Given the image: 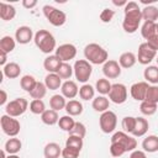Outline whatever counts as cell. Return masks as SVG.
I'll return each mask as SVG.
<instances>
[{
  "instance_id": "obj_1",
  "label": "cell",
  "mask_w": 158,
  "mask_h": 158,
  "mask_svg": "<svg viewBox=\"0 0 158 158\" xmlns=\"http://www.w3.org/2000/svg\"><path fill=\"white\" fill-rule=\"evenodd\" d=\"M122 28L127 33H135L142 22V10L136 1H128L123 7Z\"/></svg>"
},
{
  "instance_id": "obj_2",
  "label": "cell",
  "mask_w": 158,
  "mask_h": 158,
  "mask_svg": "<svg viewBox=\"0 0 158 158\" xmlns=\"http://www.w3.org/2000/svg\"><path fill=\"white\" fill-rule=\"evenodd\" d=\"M33 42H35L36 47L42 53H46V54H51L53 51L57 49V47H56V38L47 30H38L35 33Z\"/></svg>"
},
{
  "instance_id": "obj_3",
  "label": "cell",
  "mask_w": 158,
  "mask_h": 158,
  "mask_svg": "<svg viewBox=\"0 0 158 158\" xmlns=\"http://www.w3.org/2000/svg\"><path fill=\"white\" fill-rule=\"evenodd\" d=\"M84 57L91 64H104L109 58V53L102 46L89 43L84 48Z\"/></svg>"
},
{
  "instance_id": "obj_4",
  "label": "cell",
  "mask_w": 158,
  "mask_h": 158,
  "mask_svg": "<svg viewBox=\"0 0 158 158\" xmlns=\"http://www.w3.org/2000/svg\"><path fill=\"white\" fill-rule=\"evenodd\" d=\"M42 11H43V15L46 16V19L48 20V22L52 26L59 27V26H63L67 21V15L62 10H59V9H57L52 5H44L42 7Z\"/></svg>"
},
{
  "instance_id": "obj_5",
  "label": "cell",
  "mask_w": 158,
  "mask_h": 158,
  "mask_svg": "<svg viewBox=\"0 0 158 158\" xmlns=\"http://www.w3.org/2000/svg\"><path fill=\"white\" fill-rule=\"evenodd\" d=\"M73 70H74L75 79L83 84H86V81L91 77L93 67H91V63H89L86 59H78L73 65Z\"/></svg>"
},
{
  "instance_id": "obj_6",
  "label": "cell",
  "mask_w": 158,
  "mask_h": 158,
  "mask_svg": "<svg viewBox=\"0 0 158 158\" xmlns=\"http://www.w3.org/2000/svg\"><path fill=\"white\" fill-rule=\"evenodd\" d=\"M28 109V101L25 98H16L11 101H9L5 106L6 115L11 117H19Z\"/></svg>"
},
{
  "instance_id": "obj_7",
  "label": "cell",
  "mask_w": 158,
  "mask_h": 158,
  "mask_svg": "<svg viewBox=\"0 0 158 158\" xmlns=\"http://www.w3.org/2000/svg\"><path fill=\"white\" fill-rule=\"evenodd\" d=\"M111 143H118L125 148L126 152H132L137 147V141L133 136H130L128 133L123 131H117L111 137Z\"/></svg>"
},
{
  "instance_id": "obj_8",
  "label": "cell",
  "mask_w": 158,
  "mask_h": 158,
  "mask_svg": "<svg viewBox=\"0 0 158 158\" xmlns=\"http://www.w3.org/2000/svg\"><path fill=\"white\" fill-rule=\"evenodd\" d=\"M0 125H1L2 132L5 135H7L9 137H16L21 128L19 120H16L15 117H11L6 114L0 117Z\"/></svg>"
},
{
  "instance_id": "obj_9",
  "label": "cell",
  "mask_w": 158,
  "mask_h": 158,
  "mask_svg": "<svg viewBox=\"0 0 158 158\" xmlns=\"http://www.w3.org/2000/svg\"><path fill=\"white\" fill-rule=\"evenodd\" d=\"M99 125H100V130L104 133H111L115 131L116 125H117V116L114 111H105L100 115L99 118Z\"/></svg>"
},
{
  "instance_id": "obj_10",
  "label": "cell",
  "mask_w": 158,
  "mask_h": 158,
  "mask_svg": "<svg viewBox=\"0 0 158 158\" xmlns=\"http://www.w3.org/2000/svg\"><path fill=\"white\" fill-rule=\"evenodd\" d=\"M109 100L114 104H123L127 100V88L122 83H115L111 85V90L109 93Z\"/></svg>"
},
{
  "instance_id": "obj_11",
  "label": "cell",
  "mask_w": 158,
  "mask_h": 158,
  "mask_svg": "<svg viewBox=\"0 0 158 158\" xmlns=\"http://www.w3.org/2000/svg\"><path fill=\"white\" fill-rule=\"evenodd\" d=\"M157 57V51L152 48L147 42H143L138 46V53H137V60L138 63L147 65L149 64L154 58Z\"/></svg>"
},
{
  "instance_id": "obj_12",
  "label": "cell",
  "mask_w": 158,
  "mask_h": 158,
  "mask_svg": "<svg viewBox=\"0 0 158 158\" xmlns=\"http://www.w3.org/2000/svg\"><path fill=\"white\" fill-rule=\"evenodd\" d=\"M56 56L62 62H69L70 59H74L77 56V47L72 43H63L56 49Z\"/></svg>"
},
{
  "instance_id": "obj_13",
  "label": "cell",
  "mask_w": 158,
  "mask_h": 158,
  "mask_svg": "<svg viewBox=\"0 0 158 158\" xmlns=\"http://www.w3.org/2000/svg\"><path fill=\"white\" fill-rule=\"evenodd\" d=\"M102 73L106 77V79H116L121 75V67L117 60L107 59L102 64Z\"/></svg>"
},
{
  "instance_id": "obj_14",
  "label": "cell",
  "mask_w": 158,
  "mask_h": 158,
  "mask_svg": "<svg viewBox=\"0 0 158 158\" xmlns=\"http://www.w3.org/2000/svg\"><path fill=\"white\" fill-rule=\"evenodd\" d=\"M35 38L33 31L30 26H20L15 32V40L20 44H27Z\"/></svg>"
},
{
  "instance_id": "obj_15",
  "label": "cell",
  "mask_w": 158,
  "mask_h": 158,
  "mask_svg": "<svg viewBox=\"0 0 158 158\" xmlns=\"http://www.w3.org/2000/svg\"><path fill=\"white\" fill-rule=\"evenodd\" d=\"M148 83L147 81H137L135 84L131 85L130 88V94L131 96L137 100V101H144L146 99V93H147V89H148Z\"/></svg>"
},
{
  "instance_id": "obj_16",
  "label": "cell",
  "mask_w": 158,
  "mask_h": 158,
  "mask_svg": "<svg viewBox=\"0 0 158 158\" xmlns=\"http://www.w3.org/2000/svg\"><path fill=\"white\" fill-rule=\"evenodd\" d=\"M60 91H62V95L65 98V99H74L78 94H79V88L77 85L75 81L73 80H65L62 86H60Z\"/></svg>"
},
{
  "instance_id": "obj_17",
  "label": "cell",
  "mask_w": 158,
  "mask_h": 158,
  "mask_svg": "<svg viewBox=\"0 0 158 158\" xmlns=\"http://www.w3.org/2000/svg\"><path fill=\"white\" fill-rule=\"evenodd\" d=\"M62 60L56 56V54H49L48 57L44 58L43 60V68L48 72V73H57L59 67L62 65Z\"/></svg>"
},
{
  "instance_id": "obj_18",
  "label": "cell",
  "mask_w": 158,
  "mask_h": 158,
  "mask_svg": "<svg viewBox=\"0 0 158 158\" xmlns=\"http://www.w3.org/2000/svg\"><path fill=\"white\" fill-rule=\"evenodd\" d=\"M2 74L9 79H16L21 74V67L15 62H10L2 67Z\"/></svg>"
},
{
  "instance_id": "obj_19",
  "label": "cell",
  "mask_w": 158,
  "mask_h": 158,
  "mask_svg": "<svg viewBox=\"0 0 158 158\" xmlns=\"http://www.w3.org/2000/svg\"><path fill=\"white\" fill-rule=\"evenodd\" d=\"M91 106L93 109L96 111V112H105L109 110V106H110V100L109 98L104 96V95H100V96H96L93 99V102H91Z\"/></svg>"
},
{
  "instance_id": "obj_20",
  "label": "cell",
  "mask_w": 158,
  "mask_h": 158,
  "mask_svg": "<svg viewBox=\"0 0 158 158\" xmlns=\"http://www.w3.org/2000/svg\"><path fill=\"white\" fill-rule=\"evenodd\" d=\"M142 148L144 152H148V153L158 152V136H156V135L147 136L142 141Z\"/></svg>"
},
{
  "instance_id": "obj_21",
  "label": "cell",
  "mask_w": 158,
  "mask_h": 158,
  "mask_svg": "<svg viewBox=\"0 0 158 158\" xmlns=\"http://www.w3.org/2000/svg\"><path fill=\"white\" fill-rule=\"evenodd\" d=\"M137 62V56L132 52H125L120 56L118 58V64L121 68H125V69H128V68H132Z\"/></svg>"
},
{
  "instance_id": "obj_22",
  "label": "cell",
  "mask_w": 158,
  "mask_h": 158,
  "mask_svg": "<svg viewBox=\"0 0 158 158\" xmlns=\"http://www.w3.org/2000/svg\"><path fill=\"white\" fill-rule=\"evenodd\" d=\"M148 127H149V123L148 121L144 118V117H136V126H135V130L132 132V136L133 137H142L147 133L148 131Z\"/></svg>"
},
{
  "instance_id": "obj_23",
  "label": "cell",
  "mask_w": 158,
  "mask_h": 158,
  "mask_svg": "<svg viewBox=\"0 0 158 158\" xmlns=\"http://www.w3.org/2000/svg\"><path fill=\"white\" fill-rule=\"evenodd\" d=\"M16 16V9L4 1L0 2V17L4 21H11Z\"/></svg>"
},
{
  "instance_id": "obj_24",
  "label": "cell",
  "mask_w": 158,
  "mask_h": 158,
  "mask_svg": "<svg viewBox=\"0 0 158 158\" xmlns=\"http://www.w3.org/2000/svg\"><path fill=\"white\" fill-rule=\"evenodd\" d=\"M43 154H44V158H59V156H62V148L58 143L49 142L44 146Z\"/></svg>"
},
{
  "instance_id": "obj_25",
  "label": "cell",
  "mask_w": 158,
  "mask_h": 158,
  "mask_svg": "<svg viewBox=\"0 0 158 158\" xmlns=\"http://www.w3.org/2000/svg\"><path fill=\"white\" fill-rule=\"evenodd\" d=\"M44 84L49 90H57L62 86V79L57 73H48L44 78Z\"/></svg>"
},
{
  "instance_id": "obj_26",
  "label": "cell",
  "mask_w": 158,
  "mask_h": 158,
  "mask_svg": "<svg viewBox=\"0 0 158 158\" xmlns=\"http://www.w3.org/2000/svg\"><path fill=\"white\" fill-rule=\"evenodd\" d=\"M65 111H67V114L69 115V116H79V115H81V112H83V104L80 102V101H78V100H69L68 102H67V105H65V109H64Z\"/></svg>"
},
{
  "instance_id": "obj_27",
  "label": "cell",
  "mask_w": 158,
  "mask_h": 158,
  "mask_svg": "<svg viewBox=\"0 0 158 158\" xmlns=\"http://www.w3.org/2000/svg\"><path fill=\"white\" fill-rule=\"evenodd\" d=\"M143 77L147 83H151L152 85H157L158 84V65H148L143 72Z\"/></svg>"
},
{
  "instance_id": "obj_28",
  "label": "cell",
  "mask_w": 158,
  "mask_h": 158,
  "mask_svg": "<svg viewBox=\"0 0 158 158\" xmlns=\"http://www.w3.org/2000/svg\"><path fill=\"white\" fill-rule=\"evenodd\" d=\"M21 147H22V143L19 138L16 137H11L6 141L5 146H4V149L6 151V153L9 154H16L21 151Z\"/></svg>"
},
{
  "instance_id": "obj_29",
  "label": "cell",
  "mask_w": 158,
  "mask_h": 158,
  "mask_svg": "<svg viewBox=\"0 0 158 158\" xmlns=\"http://www.w3.org/2000/svg\"><path fill=\"white\" fill-rule=\"evenodd\" d=\"M142 20L156 22L158 20V7L154 6V5L144 6L142 9Z\"/></svg>"
},
{
  "instance_id": "obj_30",
  "label": "cell",
  "mask_w": 158,
  "mask_h": 158,
  "mask_svg": "<svg viewBox=\"0 0 158 158\" xmlns=\"http://www.w3.org/2000/svg\"><path fill=\"white\" fill-rule=\"evenodd\" d=\"M36 84H37L36 78L33 75H30V74H26V75H23L20 79V86H21V89L25 90V91H27L28 94L35 89Z\"/></svg>"
},
{
  "instance_id": "obj_31",
  "label": "cell",
  "mask_w": 158,
  "mask_h": 158,
  "mask_svg": "<svg viewBox=\"0 0 158 158\" xmlns=\"http://www.w3.org/2000/svg\"><path fill=\"white\" fill-rule=\"evenodd\" d=\"M41 120L43 123L48 125V126H53L56 123H58L59 121V116H58V112L49 109V110H46L42 115H41Z\"/></svg>"
},
{
  "instance_id": "obj_32",
  "label": "cell",
  "mask_w": 158,
  "mask_h": 158,
  "mask_svg": "<svg viewBox=\"0 0 158 158\" xmlns=\"http://www.w3.org/2000/svg\"><path fill=\"white\" fill-rule=\"evenodd\" d=\"M65 105H67V101H65V98L62 94L60 95L59 94H54L49 99V106L54 111H59L62 109H65Z\"/></svg>"
},
{
  "instance_id": "obj_33",
  "label": "cell",
  "mask_w": 158,
  "mask_h": 158,
  "mask_svg": "<svg viewBox=\"0 0 158 158\" xmlns=\"http://www.w3.org/2000/svg\"><path fill=\"white\" fill-rule=\"evenodd\" d=\"M16 46V40L12 38L11 36H4L0 40V51L5 52V53H10L15 49Z\"/></svg>"
},
{
  "instance_id": "obj_34",
  "label": "cell",
  "mask_w": 158,
  "mask_h": 158,
  "mask_svg": "<svg viewBox=\"0 0 158 158\" xmlns=\"http://www.w3.org/2000/svg\"><path fill=\"white\" fill-rule=\"evenodd\" d=\"M94 95H95V89L93 85L90 84H83L80 88H79V96L80 99L88 101V100H93L94 99Z\"/></svg>"
},
{
  "instance_id": "obj_35",
  "label": "cell",
  "mask_w": 158,
  "mask_h": 158,
  "mask_svg": "<svg viewBox=\"0 0 158 158\" xmlns=\"http://www.w3.org/2000/svg\"><path fill=\"white\" fill-rule=\"evenodd\" d=\"M74 125H75V121H74V118H73L72 116H69V115H64V116L59 117L58 126H59L60 130H63V131H65V132L69 133V132L73 130Z\"/></svg>"
},
{
  "instance_id": "obj_36",
  "label": "cell",
  "mask_w": 158,
  "mask_h": 158,
  "mask_svg": "<svg viewBox=\"0 0 158 158\" xmlns=\"http://www.w3.org/2000/svg\"><path fill=\"white\" fill-rule=\"evenodd\" d=\"M111 83L106 79V78H101V79H99V80H96V84H95V90L100 94V95H109V93H110V90H111Z\"/></svg>"
},
{
  "instance_id": "obj_37",
  "label": "cell",
  "mask_w": 158,
  "mask_h": 158,
  "mask_svg": "<svg viewBox=\"0 0 158 158\" xmlns=\"http://www.w3.org/2000/svg\"><path fill=\"white\" fill-rule=\"evenodd\" d=\"M57 74L59 75V78H60V79L69 80V79L72 78V75L74 74V70H73V67H72L69 63L63 62V63H62V65L59 67V69H58Z\"/></svg>"
},
{
  "instance_id": "obj_38",
  "label": "cell",
  "mask_w": 158,
  "mask_h": 158,
  "mask_svg": "<svg viewBox=\"0 0 158 158\" xmlns=\"http://www.w3.org/2000/svg\"><path fill=\"white\" fill-rule=\"evenodd\" d=\"M46 93H47V86H46V84L42 83V81H37L35 89L30 93V96H31L33 100H35V99L42 100V98L46 96Z\"/></svg>"
},
{
  "instance_id": "obj_39",
  "label": "cell",
  "mask_w": 158,
  "mask_h": 158,
  "mask_svg": "<svg viewBox=\"0 0 158 158\" xmlns=\"http://www.w3.org/2000/svg\"><path fill=\"white\" fill-rule=\"evenodd\" d=\"M46 105L43 102V100H40V99H35L30 102V111L35 115H42L44 111H46Z\"/></svg>"
},
{
  "instance_id": "obj_40",
  "label": "cell",
  "mask_w": 158,
  "mask_h": 158,
  "mask_svg": "<svg viewBox=\"0 0 158 158\" xmlns=\"http://www.w3.org/2000/svg\"><path fill=\"white\" fill-rule=\"evenodd\" d=\"M156 23L157 22H151V21H144L143 22V25L141 27V35L146 41L153 35V32L156 30Z\"/></svg>"
},
{
  "instance_id": "obj_41",
  "label": "cell",
  "mask_w": 158,
  "mask_h": 158,
  "mask_svg": "<svg viewBox=\"0 0 158 158\" xmlns=\"http://www.w3.org/2000/svg\"><path fill=\"white\" fill-rule=\"evenodd\" d=\"M157 105L158 104H153V102H148V101H142L141 102V106H139V110H141V112L143 115L152 116L157 111Z\"/></svg>"
},
{
  "instance_id": "obj_42",
  "label": "cell",
  "mask_w": 158,
  "mask_h": 158,
  "mask_svg": "<svg viewBox=\"0 0 158 158\" xmlns=\"http://www.w3.org/2000/svg\"><path fill=\"white\" fill-rule=\"evenodd\" d=\"M121 125H122V128H123V131L126 133H131L132 135V132L135 130V126H136V117H133V116H126V117L122 118Z\"/></svg>"
},
{
  "instance_id": "obj_43",
  "label": "cell",
  "mask_w": 158,
  "mask_h": 158,
  "mask_svg": "<svg viewBox=\"0 0 158 158\" xmlns=\"http://www.w3.org/2000/svg\"><path fill=\"white\" fill-rule=\"evenodd\" d=\"M65 146L67 147H72V148H77L79 151H81L83 148V138L79 136H74V135H69L67 141H65Z\"/></svg>"
},
{
  "instance_id": "obj_44",
  "label": "cell",
  "mask_w": 158,
  "mask_h": 158,
  "mask_svg": "<svg viewBox=\"0 0 158 158\" xmlns=\"http://www.w3.org/2000/svg\"><path fill=\"white\" fill-rule=\"evenodd\" d=\"M144 101L158 104V85H149L146 93V99Z\"/></svg>"
},
{
  "instance_id": "obj_45",
  "label": "cell",
  "mask_w": 158,
  "mask_h": 158,
  "mask_svg": "<svg viewBox=\"0 0 158 158\" xmlns=\"http://www.w3.org/2000/svg\"><path fill=\"white\" fill-rule=\"evenodd\" d=\"M69 135H74V136H79V137L84 138L85 135H86V127H85V125L83 122H75V125H74L73 130L69 132Z\"/></svg>"
},
{
  "instance_id": "obj_46",
  "label": "cell",
  "mask_w": 158,
  "mask_h": 158,
  "mask_svg": "<svg viewBox=\"0 0 158 158\" xmlns=\"http://www.w3.org/2000/svg\"><path fill=\"white\" fill-rule=\"evenodd\" d=\"M80 151L77 148H72V147H64L62 149V157L63 158H78L79 157Z\"/></svg>"
},
{
  "instance_id": "obj_47",
  "label": "cell",
  "mask_w": 158,
  "mask_h": 158,
  "mask_svg": "<svg viewBox=\"0 0 158 158\" xmlns=\"http://www.w3.org/2000/svg\"><path fill=\"white\" fill-rule=\"evenodd\" d=\"M110 153H111L112 157H121L122 154L126 153V151L118 143H111V146H110Z\"/></svg>"
},
{
  "instance_id": "obj_48",
  "label": "cell",
  "mask_w": 158,
  "mask_h": 158,
  "mask_svg": "<svg viewBox=\"0 0 158 158\" xmlns=\"http://www.w3.org/2000/svg\"><path fill=\"white\" fill-rule=\"evenodd\" d=\"M114 16H115V11L114 10H111V9H104L101 11V14H100V20L102 22L107 23V22H110L114 19Z\"/></svg>"
},
{
  "instance_id": "obj_49",
  "label": "cell",
  "mask_w": 158,
  "mask_h": 158,
  "mask_svg": "<svg viewBox=\"0 0 158 158\" xmlns=\"http://www.w3.org/2000/svg\"><path fill=\"white\" fill-rule=\"evenodd\" d=\"M152 48H154L156 51H158V23H156V30L153 32V35L146 41Z\"/></svg>"
},
{
  "instance_id": "obj_50",
  "label": "cell",
  "mask_w": 158,
  "mask_h": 158,
  "mask_svg": "<svg viewBox=\"0 0 158 158\" xmlns=\"http://www.w3.org/2000/svg\"><path fill=\"white\" fill-rule=\"evenodd\" d=\"M130 158H147V156H146V152H144V151L135 149V151L131 152Z\"/></svg>"
},
{
  "instance_id": "obj_51",
  "label": "cell",
  "mask_w": 158,
  "mask_h": 158,
  "mask_svg": "<svg viewBox=\"0 0 158 158\" xmlns=\"http://www.w3.org/2000/svg\"><path fill=\"white\" fill-rule=\"evenodd\" d=\"M37 5V1L36 0H22V6L25 9H32Z\"/></svg>"
},
{
  "instance_id": "obj_52",
  "label": "cell",
  "mask_w": 158,
  "mask_h": 158,
  "mask_svg": "<svg viewBox=\"0 0 158 158\" xmlns=\"http://www.w3.org/2000/svg\"><path fill=\"white\" fill-rule=\"evenodd\" d=\"M0 95H1V98H0V105L1 106H6V101H7V94H6V91L4 89H1L0 90Z\"/></svg>"
},
{
  "instance_id": "obj_53",
  "label": "cell",
  "mask_w": 158,
  "mask_h": 158,
  "mask_svg": "<svg viewBox=\"0 0 158 158\" xmlns=\"http://www.w3.org/2000/svg\"><path fill=\"white\" fill-rule=\"evenodd\" d=\"M6 60H7V53H5V52L0 51V65L5 67V65L7 64V63H6Z\"/></svg>"
},
{
  "instance_id": "obj_54",
  "label": "cell",
  "mask_w": 158,
  "mask_h": 158,
  "mask_svg": "<svg viewBox=\"0 0 158 158\" xmlns=\"http://www.w3.org/2000/svg\"><path fill=\"white\" fill-rule=\"evenodd\" d=\"M128 1H126V0H122V1H116V0H112V4L115 5V6H126V4H127Z\"/></svg>"
},
{
  "instance_id": "obj_55",
  "label": "cell",
  "mask_w": 158,
  "mask_h": 158,
  "mask_svg": "<svg viewBox=\"0 0 158 158\" xmlns=\"http://www.w3.org/2000/svg\"><path fill=\"white\" fill-rule=\"evenodd\" d=\"M156 1H157V0H148V1H147V0H139V2L143 4V5H146V6H149L151 4L156 2Z\"/></svg>"
},
{
  "instance_id": "obj_56",
  "label": "cell",
  "mask_w": 158,
  "mask_h": 158,
  "mask_svg": "<svg viewBox=\"0 0 158 158\" xmlns=\"http://www.w3.org/2000/svg\"><path fill=\"white\" fill-rule=\"evenodd\" d=\"M0 158H7V156H6V151H5V149H1V151H0Z\"/></svg>"
},
{
  "instance_id": "obj_57",
  "label": "cell",
  "mask_w": 158,
  "mask_h": 158,
  "mask_svg": "<svg viewBox=\"0 0 158 158\" xmlns=\"http://www.w3.org/2000/svg\"><path fill=\"white\" fill-rule=\"evenodd\" d=\"M7 158H20V157H19L17 154H9Z\"/></svg>"
},
{
  "instance_id": "obj_58",
  "label": "cell",
  "mask_w": 158,
  "mask_h": 158,
  "mask_svg": "<svg viewBox=\"0 0 158 158\" xmlns=\"http://www.w3.org/2000/svg\"><path fill=\"white\" fill-rule=\"evenodd\" d=\"M156 60H157V65H158V56L156 57Z\"/></svg>"
}]
</instances>
